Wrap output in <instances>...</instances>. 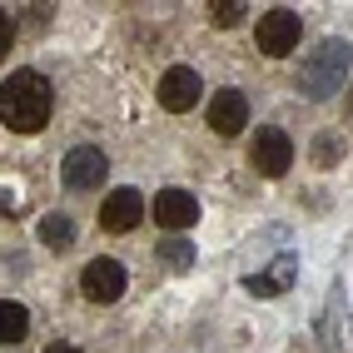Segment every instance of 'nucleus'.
<instances>
[{"mask_svg":"<svg viewBox=\"0 0 353 353\" xmlns=\"http://www.w3.org/2000/svg\"><path fill=\"white\" fill-rule=\"evenodd\" d=\"M50 110H55V90L40 70H15L0 85V120H6V130L35 134V130L50 125Z\"/></svg>","mask_w":353,"mask_h":353,"instance_id":"nucleus-1","label":"nucleus"},{"mask_svg":"<svg viewBox=\"0 0 353 353\" xmlns=\"http://www.w3.org/2000/svg\"><path fill=\"white\" fill-rule=\"evenodd\" d=\"M348 60H353L348 40H323L319 50L303 55V65H299V90H303L309 100L339 95V90H343V75H348Z\"/></svg>","mask_w":353,"mask_h":353,"instance_id":"nucleus-2","label":"nucleus"},{"mask_svg":"<svg viewBox=\"0 0 353 353\" xmlns=\"http://www.w3.org/2000/svg\"><path fill=\"white\" fill-rule=\"evenodd\" d=\"M299 35H303V26H299V10H289V6H274V10H264L259 15V30H254V40H259V50L264 55H289V50H299Z\"/></svg>","mask_w":353,"mask_h":353,"instance_id":"nucleus-3","label":"nucleus"},{"mask_svg":"<svg viewBox=\"0 0 353 353\" xmlns=\"http://www.w3.org/2000/svg\"><path fill=\"white\" fill-rule=\"evenodd\" d=\"M105 174H110V159H105V150H100V145H75V150L65 154V164H60V179H65L75 194L100 190Z\"/></svg>","mask_w":353,"mask_h":353,"instance_id":"nucleus-4","label":"nucleus"},{"mask_svg":"<svg viewBox=\"0 0 353 353\" xmlns=\"http://www.w3.org/2000/svg\"><path fill=\"white\" fill-rule=\"evenodd\" d=\"M249 159H254V170H259V174L279 179V174H289V170H294V139H289L284 130H274V125H269V130H259Z\"/></svg>","mask_w":353,"mask_h":353,"instance_id":"nucleus-5","label":"nucleus"},{"mask_svg":"<svg viewBox=\"0 0 353 353\" xmlns=\"http://www.w3.org/2000/svg\"><path fill=\"white\" fill-rule=\"evenodd\" d=\"M80 289L90 303H114L125 289H130V274L114 264V259H90L85 274H80Z\"/></svg>","mask_w":353,"mask_h":353,"instance_id":"nucleus-6","label":"nucleus"},{"mask_svg":"<svg viewBox=\"0 0 353 353\" xmlns=\"http://www.w3.org/2000/svg\"><path fill=\"white\" fill-rule=\"evenodd\" d=\"M199 90L204 85H199V75H194L190 65H170L159 75V105L170 110V114H184V110L199 105Z\"/></svg>","mask_w":353,"mask_h":353,"instance_id":"nucleus-7","label":"nucleus"},{"mask_svg":"<svg viewBox=\"0 0 353 353\" xmlns=\"http://www.w3.org/2000/svg\"><path fill=\"white\" fill-rule=\"evenodd\" d=\"M150 214L170 229V234H184V229H194V219H199V199L190 190H159V199H154Z\"/></svg>","mask_w":353,"mask_h":353,"instance_id":"nucleus-8","label":"nucleus"},{"mask_svg":"<svg viewBox=\"0 0 353 353\" xmlns=\"http://www.w3.org/2000/svg\"><path fill=\"white\" fill-rule=\"evenodd\" d=\"M209 130H219L224 139L249 130V100H244V90H219V95L209 100Z\"/></svg>","mask_w":353,"mask_h":353,"instance_id":"nucleus-9","label":"nucleus"},{"mask_svg":"<svg viewBox=\"0 0 353 353\" xmlns=\"http://www.w3.org/2000/svg\"><path fill=\"white\" fill-rule=\"evenodd\" d=\"M139 214H145V199H139V190H110L105 204H100V229L130 234V229L139 224Z\"/></svg>","mask_w":353,"mask_h":353,"instance_id":"nucleus-10","label":"nucleus"},{"mask_svg":"<svg viewBox=\"0 0 353 353\" xmlns=\"http://www.w3.org/2000/svg\"><path fill=\"white\" fill-rule=\"evenodd\" d=\"M294 274H299V259H294V254H279V259H274V269L244 279V289L259 294V299H274V294H284V289L294 284Z\"/></svg>","mask_w":353,"mask_h":353,"instance_id":"nucleus-11","label":"nucleus"},{"mask_svg":"<svg viewBox=\"0 0 353 353\" xmlns=\"http://www.w3.org/2000/svg\"><path fill=\"white\" fill-rule=\"evenodd\" d=\"M26 334H30V314H26V303L0 299V343H20Z\"/></svg>","mask_w":353,"mask_h":353,"instance_id":"nucleus-12","label":"nucleus"},{"mask_svg":"<svg viewBox=\"0 0 353 353\" xmlns=\"http://www.w3.org/2000/svg\"><path fill=\"white\" fill-rule=\"evenodd\" d=\"M40 239L50 244V249L75 244V219H65V214H45V219H40Z\"/></svg>","mask_w":353,"mask_h":353,"instance_id":"nucleus-13","label":"nucleus"},{"mask_svg":"<svg viewBox=\"0 0 353 353\" xmlns=\"http://www.w3.org/2000/svg\"><path fill=\"white\" fill-rule=\"evenodd\" d=\"M159 259H164V264H170V269H190V264H194V244L184 239V234H179V239L170 234V239L159 244Z\"/></svg>","mask_w":353,"mask_h":353,"instance_id":"nucleus-14","label":"nucleus"},{"mask_svg":"<svg viewBox=\"0 0 353 353\" xmlns=\"http://www.w3.org/2000/svg\"><path fill=\"white\" fill-rule=\"evenodd\" d=\"M244 0H219V6H209V20H214V26H224V30H234V26H239V20H244Z\"/></svg>","mask_w":353,"mask_h":353,"instance_id":"nucleus-15","label":"nucleus"},{"mask_svg":"<svg viewBox=\"0 0 353 353\" xmlns=\"http://www.w3.org/2000/svg\"><path fill=\"white\" fill-rule=\"evenodd\" d=\"M339 154H343V145H339L334 134H319V139H314V159H319V164H334Z\"/></svg>","mask_w":353,"mask_h":353,"instance_id":"nucleus-16","label":"nucleus"},{"mask_svg":"<svg viewBox=\"0 0 353 353\" xmlns=\"http://www.w3.org/2000/svg\"><path fill=\"white\" fill-rule=\"evenodd\" d=\"M10 40H15V20L0 10V60H6V50H10Z\"/></svg>","mask_w":353,"mask_h":353,"instance_id":"nucleus-17","label":"nucleus"},{"mask_svg":"<svg viewBox=\"0 0 353 353\" xmlns=\"http://www.w3.org/2000/svg\"><path fill=\"white\" fill-rule=\"evenodd\" d=\"M45 353H80V348H70V343H50Z\"/></svg>","mask_w":353,"mask_h":353,"instance_id":"nucleus-18","label":"nucleus"},{"mask_svg":"<svg viewBox=\"0 0 353 353\" xmlns=\"http://www.w3.org/2000/svg\"><path fill=\"white\" fill-rule=\"evenodd\" d=\"M348 114H353V100H348Z\"/></svg>","mask_w":353,"mask_h":353,"instance_id":"nucleus-19","label":"nucleus"}]
</instances>
